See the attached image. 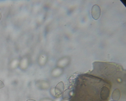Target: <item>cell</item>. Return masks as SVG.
<instances>
[{
  "label": "cell",
  "instance_id": "obj_1",
  "mask_svg": "<svg viewBox=\"0 0 126 101\" xmlns=\"http://www.w3.org/2000/svg\"><path fill=\"white\" fill-rule=\"evenodd\" d=\"M101 10L99 6L97 5L93 6L91 10V15L93 18L95 20L98 19L101 15Z\"/></svg>",
  "mask_w": 126,
  "mask_h": 101
},
{
  "label": "cell",
  "instance_id": "obj_2",
  "mask_svg": "<svg viewBox=\"0 0 126 101\" xmlns=\"http://www.w3.org/2000/svg\"><path fill=\"white\" fill-rule=\"evenodd\" d=\"M65 86L64 83L63 82H59L56 85L55 92L56 96H59L62 94L64 90Z\"/></svg>",
  "mask_w": 126,
  "mask_h": 101
},
{
  "label": "cell",
  "instance_id": "obj_3",
  "mask_svg": "<svg viewBox=\"0 0 126 101\" xmlns=\"http://www.w3.org/2000/svg\"><path fill=\"white\" fill-rule=\"evenodd\" d=\"M110 91L108 87L104 86L102 87L100 93L101 99L103 100H107L109 97Z\"/></svg>",
  "mask_w": 126,
  "mask_h": 101
},
{
  "label": "cell",
  "instance_id": "obj_4",
  "mask_svg": "<svg viewBox=\"0 0 126 101\" xmlns=\"http://www.w3.org/2000/svg\"><path fill=\"white\" fill-rule=\"evenodd\" d=\"M121 96V93L118 89H116L113 92L111 95L112 100L115 101H118L120 99Z\"/></svg>",
  "mask_w": 126,
  "mask_h": 101
},
{
  "label": "cell",
  "instance_id": "obj_5",
  "mask_svg": "<svg viewBox=\"0 0 126 101\" xmlns=\"http://www.w3.org/2000/svg\"><path fill=\"white\" fill-rule=\"evenodd\" d=\"M69 90H66L63 92L62 95V98L65 100H67L71 98V95L69 92Z\"/></svg>",
  "mask_w": 126,
  "mask_h": 101
},
{
  "label": "cell",
  "instance_id": "obj_6",
  "mask_svg": "<svg viewBox=\"0 0 126 101\" xmlns=\"http://www.w3.org/2000/svg\"><path fill=\"white\" fill-rule=\"evenodd\" d=\"M4 86V84L0 80V89L3 88Z\"/></svg>",
  "mask_w": 126,
  "mask_h": 101
},
{
  "label": "cell",
  "instance_id": "obj_7",
  "mask_svg": "<svg viewBox=\"0 0 126 101\" xmlns=\"http://www.w3.org/2000/svg\"><path fill=\"white\" fill-rule=\"evenodd\" d=\"M26 101H36L34 100H33V99H28Z\"/></svg>",
  "mask_w": 126,
  "mask_h": 101
},
{
  "label": "cell",
  "instance_id": "obj_8",
  "mask_svg": "<svg viewBox=\"0 0 126 101\" xmlns=\"http://www.w3.org/2000/svg\"><path fill=\"white\" fill-rule=\"evenodd\" d=\"M2 18V15L1 14V13H0V20Z\"/></svg>",
  "mask_w": 126,
  "mask_h": 101
},
{
  "label": "cell",
  "instance_id": "obj_9",
  "mask_svg": "<svg viewBox=\"0 0 126 101\" xmlns=\"http://www.w3.org/2000/svg\"><path fill=\"white\" fill-rule=\"evenodd\" d=\"M114 101V100H112V101Z\"/></svg>",
  "mask_w": 126,
  "mask_h": 101
}]
</instances>
